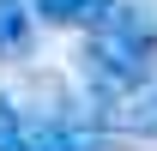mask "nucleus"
<instances>
[{
  "label": "nucleus",
  "mask_w": 157,
  "mask_h": 151,
  "mask_svg": "<svg viewBox=\"0 0 157 151\" xmlns=\"http://www.w3.org/2000/svg\"><path fill=\"white\" fill-rule=\"evenodd\" d=\"M151 48H157V30L139 18V12L115 6V18L103 24V30H91L78 67H85V79H91V91L127 97V91H139V85L151 79Z\"/></svg>",
  "instance_id": "1"
},
{
  "label": "nucleus",
  "mask_w": 157,
  "mask_h": 151,
  "mask_svg": "<svg viewBox=\"0 0 157 151\" xmlns=\"http://www.w3.org/2000/svg\"><path fill=\"white\" fill-rule=\"evenodd\" d=\"M121 0H36V18L60 30H103Z\"/></svg>",
  "instance_id": "2"
},
{
  "label": "nucleus",
  "mask_w": 157,
  "mask_h": 151,
  "mask_svg": "<svg viewBox=\"0 0 157 151\" xmlns=\"http://www.w3.org/2000/svg\"><path fill=\"white\" fill-rule=\"evenodd\" d=\"M30 48V12L24 0H0V60H12Z\"/></svg>",
  "instance_id": "3"
},
{
  "label": "nucleus",
  "mask_w": 157,
  "mask_h": 151,
  "mask_svg": "<svg viewBox=\"0 0 157 151\" xmlns=\"http://www.w3.org/2000/svg\"><path fill=\"white\" fill-rule=\"evenodd\" d=\"M12 151H91L78 133H42V139H18Z\"/></svg>",
  "instance_id": "4"
},
{
  "label": "nucleus",
  "mask_w": 157,
  "mask_h": 151,
  "mask_svg": "<svg viewBox=\"0 0 157 151\" xmlns=\"http://www.w3.org/2000/svg\"><path fill=\"white\" fill-rule=\"evenodd\" d=\"M24 139V121H18V109H12V97H0V151H12Z\"/></svg>",
  "instance_id": "5"
}]
</instances>
